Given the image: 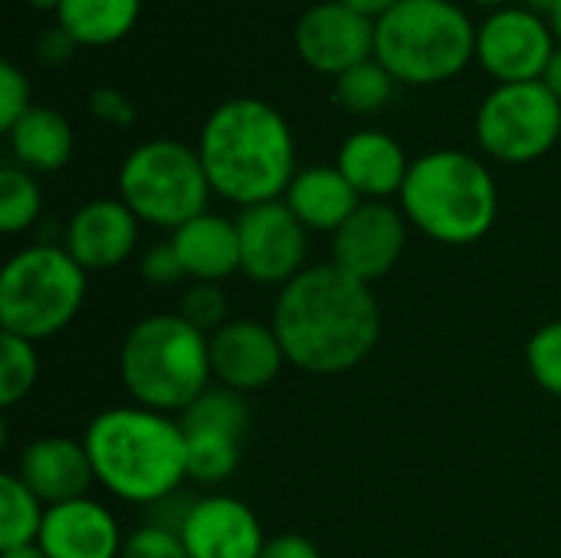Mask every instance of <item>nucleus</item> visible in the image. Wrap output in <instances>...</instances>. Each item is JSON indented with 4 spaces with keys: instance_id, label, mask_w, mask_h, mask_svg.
<instances>
[{
    "instance_id": "obj_1",
    "label": "nucleus",
    "mask_w": 561,
    "mask_h": 558,
    "mask_svg": "<svg viewBox=\"0 0 561 558\" xmlns=\"http://www.w3.org/2000/svg\"><path fill=\"white\" fill-rule=\"evenodd\" d=\"M270 326L293 368L329 378L358 368L375 352L381 306L368 283L319 263L279 289Z\"/></svg>"
},
{
    "instance_id": "obj_2",
    "label": "nucleus",
    "mask_w": 561,
    "mask_h": 558,
    "mask_svg": "<svg viewBox=\"0 0 561 558\" xmlns=\"http://www.w3.org/2000/svg\"><path fill=\"white\" fill-rule=\"evenodd\" d=\"M197 155L210 191L243 207L279 201L296 178V138L283 112L256 95L220 102L201 125Z\"/></svg>"
},
{
    "instance_id": "obj_3",
    "label": "nucleus",
    "mask_w": 561,
    "mask_h": 558,
    "mask_svg": "<svg viewBox=\"0 0 561 558\" xmlns=\"http://www.w3.org/2000/svg\"><path fill=\"white\" fill-rule=\"evenodd\" d=\"M82 444L95 483L122 503L158 506L187 480V441L171 414L141 405L105 408L89 421Z\"/></svg>"
},
{
    "instance_id": "obj_4",
    "label": "nucleus",
    "mask_w": 561,
    "mask_h": 558,
    "mask_svg": "<svg viewBox=\"0 0 561 558\" xmlns=\"http://www.w3.org/2000/svg\"><path fill=\"white\" fill-rule=\"evenodd\" d=\"M398 207L427 240L470 247L493 230L500 187L493 171L470 151L434 148L411 161Z\"/></svg>"
},
{
    "instance_id": "obj_5",
    "label": "nucleus",
    "mask_w": 561,
    "mask_h": 558,
    "mask_svg": "<svg viewBox=\"0 0 561 558\" xmlns=\"http://www.w3.org/2000/svg\"><path fill=\"white\" fill-rule=\"evenodd\" d=\"M118 378L131 405L184 414L210 385V335L178 312L138 319L118 352Z\"/></svg>"
},
{
    "instance_id": "obj_6",
    "label": "nucleus",
    "mask_w": 561,
    "mask_h": 558,
    "mask_svg": "<svg viewBox=\"0 0 561 558\" xmlns=\"http://www.w3.org/2000/svg\"><path fill=\"white\" fill-rule=\"evenodd\" d=\"M375 59L404 86H440L477 59L473 16L454 0H398L375 20Z\"/></svg>"
},
{
    "instance_id": "obj_7",
    "label": "nucleus",
    "mask_w": 561,
    "mask_h": 558,
    "mask_svg": "<svg viewBox=\"0 0 561 558\" xmlns=\"http://www.w3.org/2000/svg\"><path fill=\"white\" fill-rule=\"evenodd\" d=\"M89 273L46 240L16 250L0 273V332L26 342L59 335L85 303Z\"/></svg>"
},
{
    "instance_id": "obj_8",
    "label": "nucleus",
    "mask_w": 561,
    "mask_h": 558,
    "mask_svg": "<svg viewBox=\"0 0 561 558\" xmlns=\"http://www.w3.org/2000/svg\"><path fill=\"white\" fill-rule=\"evenodd\" d=\"M210 194L214 191L197 148L178 138L141 141L118 168V197L148 227L174 234L207 210Z\"/></svg>"
},
{
    "instance_id": "obj_9",
    "label": "nucleus",
    "mask_w": 561,
    "mask_h": 558,
    "mask_svg": "<svg viewBox=\"0 0 561 558\" xmlns=\"http://www.w3.org/2000/svg\"><path fill=\"white\" fill-rule=\"evenodd\" d=\"M480 148L503 164H529L561 141V102L536 82H503L486 92L473 122Z\"/></svg>"
},
{
    "instance_id": "obj_10",
    "label": "nucleus",
    "mask_w": 561,
    "mask_h": 558,
    "mask_svg": "<svg viewBox=\"0 0 561 558\" xmlns=\"http://www.w3.org/2000/svg\"><path fill=\"white\" fill-rule=\"evenodd\" d=\"M253 414L247 395L230 391L224 385H210L184 414V441H187V480L217 487L230 480L243 460V441L250 434Z\"/></svg>"
},
{
    "instance_id": "obj_11",
    "label": "nucleus",
    "mask_w": 561,
    "mask_h": 558,
    "mask_svg": "<svg viewBox=\"0 0 561 558\" xmlns=\"http://www.w3.org/2000/svg\"><path fill=\"white\" fill-rule=\"evenodd\" d=\"M556 46L559 39L549 16L533 13L519 3L490 10L477 23V62L486 76L496 79V86L542 79Z\"/></svg>"
},
{
    "instance_id": "obj_12",
    "label": "nucleus",
    "mask_w": 561,
    "mask_h": 558,
    "mask_svg": "<svg viewBox=\"0 0 561 558\" xmlns=\"http://www.w3.org/2000/svg\"><path fill=\"white\" fill-rule=\"evenodd\" d=\"M240 230V273L260 286H286L306 266L309 257V230L289 210V204L266 201L243 207L237 214Z\"/></svg>"
},
{
    "instance_id": "obj_13",
    "label": "nucleus",
    "mask_w": 561,
    "mask_h": 558,
    "mask_svg": "<svg viewBox=\"0 0 561 558\" xmlns=\"http://www.w3.org/2000/svg\"><path fill=\"white\" fill-rule=\"evenodd\" d=\"M293 43L309 69L339 79L375 56V20L355 13L342 0H319L296 20Z\"/></svg>"
},
{
    "instance_id": "obj_14",
    "label": "nucleus",
    "mask_w": 561,
    "mask_h": 558,
    "mask_svg": "<svg viewBox=\"0 0 561 558\" xmlns=\"http://www.w3.org/2000/svg\"><path fill=\"white\" fill-rule=\"evenodd\" d=\"M408 247V217L388 201H362L358 210L332 234V266L355 276L358 283H375L388 276Z\"/></svg>"
},
{
    "instance_id": "obj_15",
    "label": "nucleus",
    "mask_w": 561,
    "mask_h": 558,
    "mask_svg": "<svg viewBox=\"0 0 561 558\" xmlns=\"http://www.w3.org/2000/svg\"><path fill=\"white\" fill-rule=\"evenodd\" d=\"M283 365L286 352L279 345V335L260 319H230L210 335L214 382L230 391H263L279 378Z\"/></svg>"
},
{
    "instance_id": "obj_16",
    "label": "nucleus",
    "mask_w": 561,
    "mask_h": 558,
    "mask_svg": "<svg viewBox=\"0 0 561 558\" xmlns=\"http://www.w3.org/2000/svg\"><path fill=\"white\" fill-rule=\"evenodd\" d=\"M141 220L122 197H95L72 210L62 230L66 253L85 273L118 270L138 247Z\"/></svg>"
},
{
    "instance_id": "obj_17",
    "label": "nucleus",
    "mask_w": 561,
    "mask_h": 558,
    "mask_svg": "<svg viewBox=\"0 0 561 558\" xmlns=\"http://www.w3.org/2000/svg\"><path fill=\"white\" fill-rule=\"evenodd\" d=\"M178 533L191 558H260L270 543L260 516L243 500L224 493L194 500Z\"/></svg>"
},
{
    "instance_id": "obj_18",
    "label": "nucleus",
    "mask_w": 561,
    "mask_h": 558,
    "mask_svg": "<svg viewBox=\"0 0 561 558\" xmlns=\"http://www.w3.org/2000/svg\"><path fill=\"white\" fill-rule=\"evenodd\" d=\"M36 546L46 553V558H118L125 536L105 503L82 497L59 506H46Z\"/></svg>"
},
{
    "instance_id": "obj_19",
    "label": "nucleus",
    "mask_w": 561,
    "mask_h": 558,
    "mask_svg": "<svg viewBox=\"0 0 561 558\" xmlns=\"http://www.w3.org/2000/svg\"><path fill=\"white\" fill-rule=\"evenodd\" d=\"M46 506H59L69 500L89 497V487L95 483V470L89 460V451L82 441L49 434L30 441L13 470Z\"/></svg>"
},
{
    "instance_id": "obj_20",
    "label": "nucleus",
    "mask_w": 561,
    "mask_h": 558,
    "mask_svg": "<svg viewBox=\"0 0 561 558\" xmlns=\"http://www.w3.org/2000/svg\"><path fill=\"white\" fill-rule=\"evenodd\" d=\"M335 168L348 178L362 201H388L401 194L411 158L394 135L381 128H358L339 145Z\"/></svg>"
},
{
    "instance_id": "obj_21",
    "label": "nucleus",
    "mask_w": 561,
    "mask_h": 558,
    "mask_svg": "<svg viewBox=\"0 0 561 558\" xmlns=\"http://www.w3.org/2000/svg\"><path fill=\"white\" fill-rule=\"evenodd\" d=\"M171 243L191 283H224L240 273V230L224 214H197L171 234Z\"/></svg>"
},
{
    "instance_id": "obj_22",
    "label": "nucleus",
    "mask_w": 561,
    "mask_h": 558,
    "mask_svg": "<svg viewBox=\"0 0 561 558\" xmlns=\"http://www.w3.org/2000/svg\"><path fill=\"white\" fill-rule=\"evenodd\" d=\"M283 201L289 204V210L299 217L306 230H319V234H335L362 204L358 191L335 164H312L296 171Z\"/></svg>"
},
{
    "instance_id": "obj_23",
    "label": "nucleus",
    "mask_w": 561,
    "mask_h": 558,
    "mask_svg": "<svg viewBox=\"0 0 561 558\" xmlns=\"http://www.w3.org/2000/svg\"><path fill=\"white\" fill-rule=\"evenodd\" d=\"M10 158L13 164L33 171V174H53L69 164L76 135L69 118L59 109L49 105H33L10 132Z\"/></svg>"
},
{
    "instance_id": "obj_24",
    "label": "nucleus",
    "mask_w": 561,
    "mask_h": 558,
    "mask_svg": "<svg viewBox=\"0 0 561 558\" xmlns=\"http://www.w3.org/2000/svg\"><path fill=\"white\" fill-rule=\"evenodd\" d=\"M141 16V0H62L56 23L76 46H112L125 39Z\"/></svg>"
},
{
    "instance_id": "obj_25",
    "label": "nucleus",
    "mask_w": 561,
    "mask_h": 558,
    "mask_svg": "<svg viewBox=\"0 0 561 558\" xmlns=\"http://www.w3.org/2000/svg\"><path fill=\"white\" fill-rule=\"evenodd\" d=\"M46 520V503L10 470L0 477V553L33 546Z\"/></svg>"
},
{
    "instance_id": "obj_26",
    "label": "nucleus",
    "mask_w": 561,
    "mask_h": 558,
    "mask_svg": "<svg viewBox=\"0 0 561 558\" xmlns=\"http://www.w3.org/2000/svg\"><path fill=\"white\" fill-rule=\"evenodd\" d=\"M394 86H398V79L371 56L335 79V99L352 115H375L391 102Z\"/></svg>"
},
{
    "instance_id": "obj_27",
    "label": "nucleus",
    "mask_w": 561,
    "mask_h": 558,
    "mask_svg": "<svg viewBox=\"0 0 561 558\" xmlns=\"http://www.w3.org/2000/svg\"><path fill=\"white\" fill-rule=\"evenodd\" d=\"M39 214H43V191L36 184V174L7 161L0 168V230L23 234L39 220Z\"/></svg>"
},
{
    "instance_id": "obj_28",
    "label": "nucleus",
    "mask_w": 561,
    "mask_h": 558,
    "mask_svg": "<svg viewBox=\"0 0 561 558\" xmlns=\"http://www.w3.org/2000/svg\"><path fill=\"white\" fill-rule=\"evenodd\" d=\"M39 378L36 342L0 332V408H16Z\"/></svg>"
},
{
    "instance_id": "obj_29",
    "label": "nucleus",
    "mask_w": 561,
    "mask_h": 558,
    "mask_svg": "<svg viewBox=\"0 0 561 558\" xmlns=\"http://www.w3.org/2000/svg\"><path fill=\"white\" fill-rule=\"evenodd\" d=\"M178 316L187 319L204 335H214L230 322V303L220 283H191L178 299Z\"/></svg>"
},
{
    "instance_id": "obj_30",
    "label": "nucleus",
    "mask_w": 561,
    "mask_h": 558,
    "mask_svg": "<svg viewBox=\"0 0 561 558\" xmlns=\"http://www.w3.org/2000/svg\"><path fill=\"white\" fill-rule=\"evenodd\" d=\"M526 365L542 391L561 398V319L542 326L526 345Z\"/></svg>"
},
{
    "instance_id": "obj_31",
    "label": "nucleus",
    "mask_w": 561,
    "mask_h": 558,
    "mask_svg": "<svg viewBox=\"0 0 561 558\" xmlns=\"http://www.w3.org/2000/svg\"><path fill=\"white\" fill-rule=\"evenodd\" d=\"M118 558H191L184 549V539L178 529L145 523L131 536H125L122 556Z\"/></svg>"
},
{
    "instance_id": "obj_32",
    "label": "nucleus",
    "mask_w": 561,
    "mask_h": 558,
    "mask_svg": "<svg viewBox=\"0 0 561 558\" xmlns=\"http://www.w3.org/2000/svg\"><path fill=\"white\" fill-rule=\"evenodd\" d=\"M30 109H33V102H30L26 72L16 62L3 59L0 62V128L10 132Z\"/></svg>"
},
{
    "instance_id": "obj_33",
    "label": "nucleus",
    "mask_w": 561,
    "mask_h": 558,
    "mask_svg": "<svg viewBox=\"0 0 561 558\" xmlns=\"http://www.w3.org/2000/svg\"><path fill=\"white\" fill-rule=\"evenodd\" d=\"M138 270H141V280H145L148 286H174V283L187 280V276H184V266H181V260H178V250H174L171 240L148 247L145 257H141V263H138Z\"/></svg>"
},
{
    "instance_id": "obj_34",
    "label": "nucleus",
    "mask_w": 561,
    "mask_h": 558,
    "mask_svg": "<svg viewBox=\"0 0 561 558\" xmlns=\"http://www.w3.org/2000/svg\"><path fill=\"white\" fill-rule=\"evenodd\" d=\"M89 112H92L99 122L112 125V128H128V125L135 122V105H131V99H128L122 89H115V86H95V89L89 92Z\"/></svg>"
},
{
    "instance_id": "obj_35",
    "label": "nucleus",
    "mask_w": 561,
    "mask_h": 558,
    "mask_svg": "<svg viewBox=\"0 0 561 558\" xmlns=\"http://www.w3.org/2000/svg\"><path fill=\"white\" fill-rule=\"evenodd\" d=\"M260 558H322V553H319V546L309 543L306 536L286 533V536L270 539L266 549L260 553Z\"/></svg>"
},
{
    "instance_id": "obj_36",
    "label": "nucleus",
    "mask_w": 561,
    "mask_h": 558,
    "mask_svg": "<svg viewBox=\"0 0 561 558\" xmlns=\"http://www.w3.org/2000/svg\"><path fill=\"white\" fill-rule=\"evenodd\" d=\"M72 49H76V39L59 23L36 39V53H39L43 62H66L72 56Z\"/></svg>"
},
{
    "instance_id": "obj_37",
    "label": "nucleus",
    "mask_w": 561,
    "mask_h": 558,
    "mask_svg": "<svg viewBox=\"0 0 561 558\" xmlns=\"http://www.w3.org/2000/svg\"><path fill=\"white\" fill-rule=\"evenodd\" d=\"M345 7H352L355 13H362V16H368V20H378V16H385L398 0H342Z\"/></svg>"
},
{
    "instance_id": "obj_38",
    "label": "nucleus",
    "mask_w": 561,
    "mask_h": 558,
    "mask_svg": "<svg viewBox=\"0 0 561 558\" xmlns=\"http://www.w3.org/2000/svg\"><path fill=\"white\" fill-rule=\"evenodd\" d=\"M542 82H546V89L561 102V43L556 46V53H552V59H549V66L542 72Z\"/></svg>"
},
{
    "instance_id": "obj_39",
    "label": "nucleus",
    "mask_w": 561,
    "mask_h": 558,
    "mask_svg": "<svg viewBox=\"0 0 561 558\" xmlns=\"http://www.w3.org/2000/svg\"><path fill=\"white\" fill-rule=\"evenodd\" d=\"M0 558H46V553L33 543V546H20V549H7L0 553Z\"/></svg>"
},
{
    "instance_id": "obj_40",
    "label": "nucleus",
    "mask_w": 561,
    "mask_h": 558,
    "mask_svg": "<svg viewBox=\"0 0 561 558\" xmlns=\"http://www.w3.org/2000/svg\"><path fill=\"white\" fill-rule=\"evenodd\" d=\"M556 3H559V0H519V7H526V10H533V13H542V16H549V13L556 10Z\"/></svg>"
},
{
    "instance_id": "obj_41",
    "label": "nucleus",
    "mask_w": 561,
    "mask_h": 558,
    "mask_svg": "<svg viewBox=\"0 0 561 558\" xmlns=\"http://www.w3.org/2000/svg\"><path fill=\"white\" fill-rule=\"evenodd\" d=\"M549 23H552V33H556V39L561 43V0L556 3V10L549 13Z\"/></svg>"
},
{
    "instance_id": "obj_42",
    "label": "nucleus",
    "mask_w": 561,
    "mask_h": 558,
    "mask_svg": "<svg viewBox=\"0 0 561 558\" xmlns=\"http://www.w3.org/2000/svg\"><path fill=\"white\" fill-rule=\"evenodd\" d=\"M473 7H483V10H500V7H510V0H470Z\"/></svg>"
},
{
    "instance_id": "obj_43",
    "label": "nucleus",
    "mask_w": 561,
    "mask_h": 558,
    "mask_svg": "<svg viewBox=\"0 0 561 558\" xmlns=\"http://www.w3.org/2000/svg\"><path fill=\"white\" fill-rule=\"evenodd\" d=\"M30 3H33L36 10H53V13H56L62 0H30Z\"/></svg>"
},
{
    "instance_id": "obj_44",
    "label": "nucleus",
    "mask_w": 561,
    "mask_h": 558,
    "mask_svg": "<svg viewBox=\"0 0 561 558\" xmlns=\"http://www.w3.org/2000/svg\"><path fill=\"white\" fill-rule=\"evenodd\" d=\"M394 558H417V556H394Z\"/></svg>"
}]
</instances>
